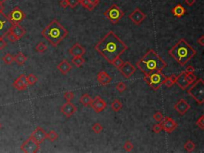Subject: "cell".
I'll use <instances>...</instances> for the list:
<instances>
[{"label": "cell", "mask_w": 204, "mask_h": 153, "mask_svg": "<svg viewBox=\"0 0 204 153\" xmlns=\"http://www.w3.org/2000/svg\"><path fill=\"white\" fill-rule=\"evenodd\" d=\"M168 64L153 50H149L136 62V66L144 75H149L156 71H162Z\"/></svg>", "instance_id": "2"}, {"label": "cell", "mask_w": 204, "mask_h": 153, "mask_svg": "<svg viewBox=\"0 0 204 153\" xmlns=\"http://www.w3.org/2000/svg\"><path fill=\"white\" fill-rule=\"evenodd\" d=\"M6 37H7V39H8V41H11V42H16V41L19 40L17 37L14 36V34L10 32V31L6 34Z\"/></svg>", "instance_id": "37"}, {"label": "cell", "mask_w": 204, "mask_h": 153, "mask_svg": "<svg viewBox=\"0 0 204 153\" xmlns=\"http://www.w3.org/2000/svg\"><path fill=\"white\" fill-rule=\"evenodd\" d=\"M187 79L190 84H192V83H194L195 81L197 80V78H196V76L194 73H187Z\"/></svg>", "instance_id": "42"}, {"label": "cell", "mask_w": 204, "mask_h": 153, "mask_svg": "<svg viewBox=\"0 0 204 153\" xmlns=\"http://www.w3.org/2000/svg\"><path fill=\"white\" fill-rule=\"evenodd\" d=\"M196 54V50L185 39H181L169 50V55L181 66H184Z\"/></svg>", "instance_id": "3"}, {"label": "cell", "mask_w": 204, "mask_h": 153, "mask_svg": "<svg viewBox=\"0 0 204 153\" xmlns=\"http://www.w3.org/2000/svg\"><path fill=\"white\" fill-rule=\"evenodd\" d=\"M69 6L71 8H74L80 3V0H68Z\"/></svg>", "instance_id": "45"}, {"label": "cell", "mask_w": 204, "mask_h": 153, "mask_svg": "<svg viewBox=\"0 0 204 153\" xmlns=\"http://www.w3.org/2000/svg\"><path fill=\"white\" fill-rule=\"evenodd\" d=\"M196 125L198 127H199L200 129L203 130L204 129V116H201V117L198 119V121H196Z\"/></svg>", "instance_id": "43"}, {"label": "cell", "mask_w": 204, "mask_h": 153, "mask_svg": "<svg viewBox=\"0 0 204 153\" xmlns=\"http://www.w3.org/2000/svg\"><path fill=\"white\" fill-rule=\"evenodd\" d=\"M122 103L120 102L118 99H116L112 103L111 107L112 109L113 110L114 112H119L121 109H122Z\"/></svg>", "instance_id": "29"}, {"label": "cell", "mask_w": 204, "mask_h": 153, "mask_svg": "<svg viewBox=\"0 0 204 153\" xmlns=\"http://www.w3.org/2000/svg\"><path fill=\"white\" fill-rule=\"evenodd\" d=\"M3 9H4V6L2 3H0V12H2Z\"/></svg>", "instance_id": "55"}, {"label": "cell", "mask_w": 204, "mask_h": 153, "mask_svg": "<svg viewBox=\"0 0 204 153\" xmlns=\"http://www.w3.org/2000/svg\"><path fill=\"white\" fill-rule=\"evenodd\" d=\"M26 78H27L28 85H34L38 81V78L34 74H33V73H30L28 76H26Z\"/></svg>", "instance_id": "33"}, {"label": "cell", "mask_w": 204, "mask_h": 153, "mask_svg": "<svg viewBox=\"0 0 204 153\" xmlns=\"http://www.w3.org/2000/svg\"><path fill=\"white\" fill-rule=\"evenodd\" d=\"M173 15L176 18H181L186 14V9L181 4H177L172 10Z\"/></svg>", "instance_id": "23"}, {"label": "cell", "mask_w": 204, "mask_h": 153, "mask_svg": "<svg viewBox=\"0 0 204 153\" xmlns=\"http://www.w3.org/2000/svg\"><path fill=\"white\" fill-rule=\"evenodd\" d=\"M88 1H89V2H90L91 3H92V4H93V6L96 7L98 4H99V3H100V0H88Z\"/></svg>", "instance_id": "53"}, {"label": "cell", "mask_w": 204, "mask_h": 153, "mask_svg": "<svg viewBox=\"0 0 204 153\" xmlns=\"http://www.w3.org/2000/svg\"><path fill=\"white\" fill-rule=\"evenodd\" d=\"M174 84H175V82L171 80L170 78H166L165 81H163V85H166V86L168 87V88H170V87L172 86Z\"/></svg>", "instance_id": "44"}, {"label": "cell", "mask_w": 204, "mask_h": 153, "mask_svg": "<svg viewBox=\"0 0 204 153\" xmlns=\"http://www.w3.org/2000/svg\"><path fill=\"white\" fill-rule=\"evenodd\" d=\"M80 3H81L85 8H86L87 10H88L89 11H92L95 8V7L88 0H80Z\"/></svg>", "instance_id": "30"}, {"label": "cell", "mask_w": 204, "mask_h": 153, "mask_svg": "<svg viewBox=\"0 0 204 153\" xmlns=\"http://www.w3.org/2000/svg\"><path fill=\"white\" fill-rule=\"evenodd\" d=\"M111 64L113 65L114 67H116V69H119L121 67V66L124 64V61H123V60L120 58V57H116V59L114 60L113 62H112Z\"/></svg>", "instance_id": "35"}, {"label": "cell", "mask_w": 204, "mask_h": 153, "mask_svg": "<svg viewBox=\"0 0 204 153\" xmlns=\"http://www.w3.org/2000/svg\"><path fill=\"white\" fill-rule=\"evenodd\" d=\"M104 15L108 18L113 24H116L124 17L125 13L116 4H113L106 11L104 12Z\"/></svg>", "instance_id": "7"}, {"label": "cell", "mask_w": 204, "mask_h": 153, "mask_svg": "<svg viewBox=\"0 0 204 153\" xmlns=\"http://www.w3.org/2000/svg\"><path fill=\"white\" fill-rule=\"evenodd\" d=\"M160 124L162 126V129L167 133H172L178 126L176 122L169 117H164Z\"/></svg>", "instance_id": "11"}, {"label": "cell", "mask_w": 204, "mask_h": 153, "mask_svg": "<svg viewBox=\"0 0 204 153\" xmlns=\"http://www.w3.org/2000/svg\"><path fill=\"white\" fill-rule=\"evenodd\" d=\"M72 63L76 67H80L82 66V65L85 63V59L83 58L82 56H77V57H73V58L72 59Z\"/></svg>", "instance_id": "27"}, {"label": "cell", "mask_w": 204, "mask_h": 153, "mask_svg": "<svg viewBox=\"0 0 204 153\" xmlns=\"http://www.w3.org/2000/svg\"><path fill=\"white\" fill-rule=\"evenodd\" d=\"M185 2H186V4L188 5L189 7H191L195 4V0H185Z\"/></svg>", "instance_id": "52"}, {"label": "cell", "mask_w": 204, "mask_h": 153, "mask_svg": "<svg viewBox=\"0 0 204 153\" xmlns=\"http://www.w3.org/2000/svg\"><path fill=\"white\" fill-rule=\"evenodd\" d=\"M13 86H14L16 89H18V91H23V90H26V89H27V86H26V85L21 81L20 79L18 78L14 81V83H13Z\"/></svg>", "instance_id": "26"}, {"label": "cell", "mask_w": 204, "mask_h": 153, "mask_svg": "<svg viewBox=\"0 0 204 153\" xmlns=\"http://www.w3.org/2000/svg\"><path fill=\"white\" fill-rule=\"evenodd\" d=\"M77 107L73 103H71V101H67L61 108V113L65 115L66 117H70L71 116H73L77 112Z\"/></svg>", "instance_id": "17"}, {"label": "cell", "mask_w": 204, "mask_h": 153, "mask_svg": "<svg viewBox=\"0 0 204 153\" xmlns=\"http://www.w3.org/2000/svg\"><path fill=\"white\" fill-rule=\"evenodd\" d=\"M175 83H176L177 85L183 90L187 89V88L190 85L188 81H187V73L185 71L182 72L179 76H177Z\"/></svg>", "instance_id": "18"}, {"label": "cell", "mask_w": 204, "mask_h": 153, "mask_svg": "<svg viewBox=\"0 0 204 153\" xmlns=\"http://www.w3.org/2000/svg\"><path fill=\"white\" fill-rule=\"evenodd\" d=\"M58 138V135H57V133L54 131H50V133H47V135H46V139H50V141H55L56 139H57Z\"/></svg>", "instance_id": "34"}, {"label": "cell", "mask_w": 204, "mask_h": 153, "mask_svg": "<svg viewBox=\"0 0 204 153\" xmlns=\"http://www.w3.org/2000/svg\"><path fill=\"white\" fill-rule=\"evenodd\" d=\"M42 35L54 47H57L68 35V30L58 21L54 19L42 31Z\"/></svg>", "instance_id": "4"}, {"label": "cell", "mask_w": 204, "mask_h": 153, "mask_svg": "<svg viewBox=\"0 0 204 153\" xmlns=\"http://www.w3.org/2000/svg\"><path fill=\"white\" fill-rule=\"evenodd\" d=\"M126 85H125L124 82H119L116 85V89L118 92H120V93H123V92H125L126 90Z\"/></svg>", "instance_id": "40"}, {"label": "cell", "mask_w": 204, "mask_h": 153, "mask_svg": "<svg viewBox=\"0 0 204 153\" xmlns=\"http://www.w3.org/2000/svg\"><path fill=\"white\" fill-rule=\"evenodd\" d=\"M1 129H2V124L0 123V130H1Z\"/></svg>", "instance_id": "57"}, {"label": "cell", "mask_w": 204, "mask_h": 153, "mask_svg": "<svg viewBox=\"0 0 204 153\" xmlns=\"http://www.w3.org/2000/svg\"><path fill=\"white\" fill-rule=\"evenodd\" d=\"M60 5H61V7L62 8H66L67 7H69V2L68 0H61V2H60Z\"/></svg>", "instance_id": "50"}, {"label": "cell", "mask_w": 204, "mask_h": 153, "mask_svg": "<svg viewBox=\"0 0 204 153\" xmlns=\"http://www.w3.org/2000/svg\"><path fill=\"white\" fill-rule=\"evenodd\" d=\"M195 71V69L194 68V67L191 66H187L185 72H186L187 73H194Z\"/></svg>", "instance_id": "49"}, {"label": "cell", "mask_w": 204, "mask_h": 153, "mask_svg": "<svg viewBox=\"0 0 204 153\" xmlns=\"http://www.w3.org/2000/svg\"><path fill=\"white\" fill-rule=\"evenodd\" d=\"M146 17H147V15L144 12L141 11L139 8H136L135 11L129 14V18L131 20V22L136 25H140L145 19Z\"/></svg>", "instance_id": "13"}, {"label": "cell", "mask_w": 204, "mask_h": 153, "mask_svg": "<svg viewBox=\"0 0 204 153\" xmlns=\"http://www.w3.org/2000/svg\"><path fill=\"white\" fill-rule=\"evenodd\" d=\"M64 97L66 99L67 101H71L74 98V94H73V92L68 91L66 92L65 93H64Z\"/></svg>", "instance_id": "39"}, {"label": "cell", "mask_w": 204, "mask_h": 153, "mask_svg": "<svg viewBox=\"0 0 204 153\" xmlns=\"http://www.w3.org/2000/svg\"><path fill=\"white\" fill-rule=\"evenodd\" d=\"M97 52L111 64L116 57H120L128 47L113 31H109L94 46Z\"/></svg>", "instance_id": "1"}, {"label": "cell", "mask_w": 204, "mask_h": 153, "mask_svg": "<svg viewBox=\"0 0 204 153\" xmlns=\"http://www.w3.org/2000/svg\"><path fill=\"white\" fill-rule=\"evenodd\" d=\"M184 148L186 149L188 152H192L195 149V144L191 140H187L184 144Z\"/></svg>", "instance_id": "31"}, {"label": "cell", "mask_w": 204, "mask_h": 153, "mask_svg": "<svg viewBox=\"0 0 204 153\" xmlns=\"http://www.w3.org/2000/svg\"><path fill=\"white\" fill-rule=\"evenodd\" d=\"M187 93L195 99V101L199 105L204 102V81L202 78H199L195 81L193 85L187 90Z\"/></svg>", "instance_id": "5"}, {"label": "cell", "mask_w": 204, "mask_h": 153, "mask_svg": "<svg viewBox=\"0 0 204 153\" xmlns=\"http://www.w3.org/2000/svg\"><path fill=\"white\" fill-rule=\"evenodd\" d=\"M174 109L179 114H180L181 116H184L190 109V106L184 99H180L175 104Z\"/></svg>", "instance_id": "16"}, {"label": "cell", "mask_w": 204, "mask_h": 153, "mask_svg": "<svg viewBox=\"0 0 204 153\" xmlns=\"http://www.w3.org/2000/svg\"><path fill=\"white\" fill-rule=\"evenodd\" d=\"M97 79L98 82L100 83L101 85H106L111 82L113 78L110 75H109L105 71H100L97 73Z\"/></svg>", "instance_id": "20"}, {"label": "cell", "mask_w": 204, "mask_h": 153, "mask_svg": "<svg viewBox=\"0 0 204 153\" xmlns=\"http://www.w3.org/2000/svg\"><path fill=\"white\" fill-rule=\"evenodd\" d=\"M9 31L14 34V36L17 37L18 39L22 38L26 33L25 29L23 26H21L19 24H13V25H11V26L10 27Z\"/></svg>", "instance_id": "19"}, {"label": "cell", "mask_w": 204, "mask_h": 153, "mask_svg": "<svg viewBox=\"0 0 204 153\" xmlns=\"http://www.w3.org/2000/svg\"><path fill=\"white\" fill-rule=\"evenodd\" d=\"M123 148H124V149H125V151H128V152H130V151H131V150L133 149L134 146L131 141H126Z\"/></svg>", "instance_id": "38"}, {"label": "cell", "mask_w": 204, "mask_h": 153, "mask_svg": "<svg viewBox=\"0 0 204 153\" xmlns=\"http://www.w3.org/2000/svg\"><path fill=\"white\" fill-rule=\"evenodd\" d=\"M153 118H154V120L158 121V122H161L163 120V118H164V116H163V113L161 112H156L153 115Z\"/></svg>", "instance_id": "41"}, {"label": "cell", "mask_w": 204, "mask_h": 153, "mask_svg": "<svg viewBox=\"0 0 204 153\" xmlns=\"http://www.w3.org/2000/svg\"><path fill=\"white\" fill-rule=\"evenodd\" d=\"M40 149V144L34 141L31 137H29L21 146V150L26 153H36Z\"/></svg>", "instance_id": "9"}, {"label": "cell", "mask_w": 204, "mask_h": 153, "mask_svg": "<svg viewBox=\"0 0 204 153\" xmlns=\"http://www.w3.org/2000/svg\"><path fill=\"white\" fill-rule=\"evenodd\" d=\"M197 42H198V44H199L201 46H204V36L203 35H202V36L200 37L198 39Z\"/></svg>", "instance_id": "51"}, {"label": "cell", "mask_w": 204, "mask_h": 153, "mask_svg": "<svg viewBox=\"0 0 204 153\" xmlns=\"http://www.w3.org/2000/svg\"><path fill=\"white\" fill-rule=\"evenodd\" d=\"M165 79L166 76L161 71H156L149 75H145L144 78V81L155 91H156L163 85V81Z\"/></svg>", "instance_id": "6"}, {"label": "cell", "mask_w": 204, "mask_h": 153, "mask_svg": "<svg viewBox=\"0 0 204 153\" xmlns=\"http://www.w3.org/2000/svg\"><path fill=\"white\" fill-rule=\"evenodd\" d=\"M57 68L62 74L66 75V74H67V73L71 70L72 66L69 63L67 60H63V61H61V62L57 65Z\"/></svg>", "instance_id": "22"}, {"label": "cell", "mask_w": 204, "mask_h": 153, "mask_svg": "<svg viewBox=\"0 0 204 153\" xmlns=\"http://www.w3.org/2000/svg\"><path fill=\"white\" fill-rule=\"evenodd\" d=\"M18 78L20 79V81H22V82L24 84V85H26V86L28 87V81H27V78H26V76L25 75V74H21L19 77H18Z\"/></svg>", "instance_id": "47"}, {"label": "cell", "mask_w": 204, "mask_h": 153, "mask_svg": "<svg viewBox=\"0 0 204 153\" xmlns=\"http://www.w3.org/2000/svg\"><path fill=\"white\" fill-rule=\"evenodd\" d=\"M47 49H48L47 46H46L44 42H42V41L39 42V43L36 46V47H35L36 51L39 53H44Z\"/></svg>", "instance_id": "32"}, {"label": "cell", "mask_w": 204, "mask_h": 153, "mask_svg": "<svg viewBox=\"0 0 204 153\" xmlns=\"http://www.w3.org/2000/svg\"><path fill=\"white\" fill-rule=\"evenodd\" d=\"M46 135H47V133L43 130V128L40 127V126H39L31 133V135H30L29 137H31L32 139H34V141H36L39 144H41L46 139Z\"/></svg>", "instance_id": "12"}, {"label": "cell", "mask_w": 204, "mask_h": 153, "mask_svg": "<svg viewBox=\"0 0 204 153\" xmlns=\"http://www.w3.org/2000/svg\"><path fill=\"white\" fill-rule=\"evenodd\" d=\"M7 46V41H5L4 38H0V50H4Z\"/></svg>", "instance_id": "48"}, {"label": "cell", "mask_w": 204, "mask_h": 153, "mask_svg": "<svg viewBox=\"0 0 204 153\" xmlns=\"http://www.w3.org/2000/svg\"><path fill=\"white\" fill-rule=\"evenodd\" d=\"M26 60H27V57L23 54L22 52H19L16 56H14V62L19 66L24 64L26 62Z\"/></svg>", "instance_id": "25"}, {"label": "cell", "mask_w": 204, "mask_h": 153, "mask_svg": "<svg viewBox=\"0 0 204 153\" xmlns=\"http://www.w3.org/2000/svg\"><path fill=\"white\" fill-rule=\"evenodd\" d=\"M92 101H93V98H92L90 95L88 93L83 94V95L81 96V98H80V102H81V104H82L83 106H85V107H87L88 105H90L91 103H92Z\"/></svg>", "instance_id": "24"}, {"label": "cell", "mask_w": 204, "mask_h": 153, "mask_svg": "<svg viewBox=\"0 0 204 153\" xmlns=\"http://www.w3.org/2000/svg\"><path fill=\"white\" fill-rule=\"evenodd\" d=\"M11 23H10L7 16L3 12H0V38H4L6 34L9 32Z\"/></svg>", "instance_id": "10"}, {"label": "cell", "mask_w": 204, "mask_h": 153, "mask_svg": "<svg viewBox=\"0 0 204 153\" xmlns=\"http://www.w3.org/2000/svg\"><path fill=\"white\" fill-rule=\"evenodd\" d=\"M26 18V14L19 8V7H15L7 15V18L11 25L13 24H19L23 22Z\"/></svg>", "instance_id": "8"}, {"label": "cell", "mask_w": 204, "mask_h": 153, "mask_svg": "<svg viewBox=\"0 0 204 153\" xmlns=\"http://www.w3.org/2000/svg\"><path fill=\"white\" fill-rule=\"evenodd\" d=\"M119 71L120 72V73H122L125 78H129L136 72V68L131 62H125L119 69Z\"/></svg>", "instance_id": "14"}, {"label": "cell", "mask_w": 204, "mask_h": 153, "mask_svg": "<svg viewBox=\"0 0 204 153\" xmlns=\"http://www.w3.org/2000/svg\"><path fill=\"white\" fill-rule=\"evenodd\" d=\"M169 78H171V80L172 81H174V82H175V80H176L177 76H175V74H172V75H171V77H169Z\"/></svg>", "instance_id": "54"}, {"label": "cell", "mask_w": 204, "mask_h": 153, "mask_svg": "<svg viewBox=\"0 0 204 153\" xmlns=\"http://www.w3.org/2000/svg\"><path fill=\"white\" fill-rule=\"evenodd\" d=\"M69 52L71 55H73V57H77V56H83L86 51L79 43H76L70 49Z\"/></svg>", "instance_id": "21"}, {"label": "cell", "mask_w": 204, "mask_h": 153, "mask_svg": "<svg viewBox=\"0 0 204 153\" xmlns=\"http://www.w3.org/2000/svg\"><path fill=\"white\" fill-rule=\"evenodd\" d=\"M7 1V0H0V3H2L3 4V2H5Z\"/></svg>", "instance_id": "56"}, {"label": "cell", "mask_w": 204, "mask_h": 153, "mask_svg": "<svg viewBox=\"0 0 204 153\" xmlns=\"http://www.w3.org/2000/svg\"><path fill=\"white\" fill-rule=\"evenodd\" d=\"M92 129H93L94 133H97V134H99L103 130V127H102V125L100 123H95L92 127Z\"/></svg>", "instance_id": "36"}, {"label": "cell", "mask_w": 204, "mask_h": 153, "mask_svg": "<svg viewBox=\"0 0 204 153\" xmlns=\"http://www.w3.org/2000/svg\"><path fill=\"white\" fill-rule=\"evenodd\" d=\"M90 106L93 108V109L97 113L102 112L103 110L106 108L107 103L100 97V96H96L95 98L93 99Z\"/></svg>", "instance_id": "15"}, {"label": "cell", "mask_w": 204, "mask_h": 153, "mask_svg": "<svg viewBox=\"0 0 204 153\" xmlns=\"http://www.w3.org/2000/svg\"><path fill=\"white\" fill-rule=\"evenodd\" d=\"M152 130L155 133H159L161 131L163 130L162 129V126H161V124H157L156 125L153 126V128H152Z\"/></svg>", "instance_id": "46"}, {"label": "cell", "mask_w": 204, "mask_h": 153, "mask_svg": "<svg viewBox=\"0 0 204 153\" xmlns=\"http://www.w3.org/2000/svg\"><path fill=\"white\" fill-rule=\"evenodd\" d=\"M2 61L6 65H11L12 64V62H14V57L9 53H7L5 56L2 57Z\"/></svg>", "instance_id": "28"}]
</instances>
